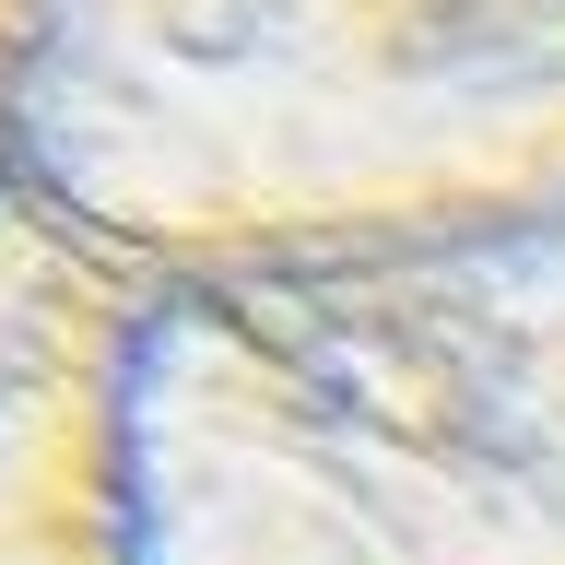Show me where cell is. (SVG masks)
Returning a JSON list of instances; mask_svg holds the SVG:
<instances>
[{
  "label": "cell",
  "mask_w": 565,
  "mask_h": 565,
  "mask_svg": "<svg viewBox=\"0 0 565 565\" xmlns=\"http://www.w3.org/2000/svg\"><path fill=\"white\" fill-rule=\"evenodd\" d=\"M141 565H565V212L153 282Z\"/></svg>",
  "instance_id": "6da1fadb"
},
{
  "label": "cell",
  "mask_w": 565,
  "mask_h": 565,
  "mask_svg": "<svg viewBox=\"0 0 565 565\" xmlns=\"http://www.w3.org/2000/svg\"><path fill=\"white\" fill-rule=\"evenodd\" d=\"M12 166L153 282L565 212V0H47Z\"/></svg>",
  "instance_id": "7a4b0ae2"
},
{
  "label": "cell",
  "mask_w": 565,
  "mask_h": 565,
  "mask_svg": "<svg viewBox=\"0 0 565 565\" xmlns=\"http://www.w3.org/2000/svg\"><path fill=\"white\" fill-rule=\"evenodd\" d=\"M153 271L0 166V565H141Z\"/></svg>",
  "instance_id": "3957f363"
},
{
  "label": "cell",
  "mask_w": 565,
  "mask_h": 565,
  "mask_svg": "<svg viewBox=\"0 0 565 565\" xmlns=\"http://www.w3.org/2000/svg\"><path fill=\"white\" fill-rule=\"evenodd\" d=\"M35 35H47V0H0V166H12V130H24V83H35Z\"/></svg>",
  "instance_id": "277c9868"
}]
</instances>
